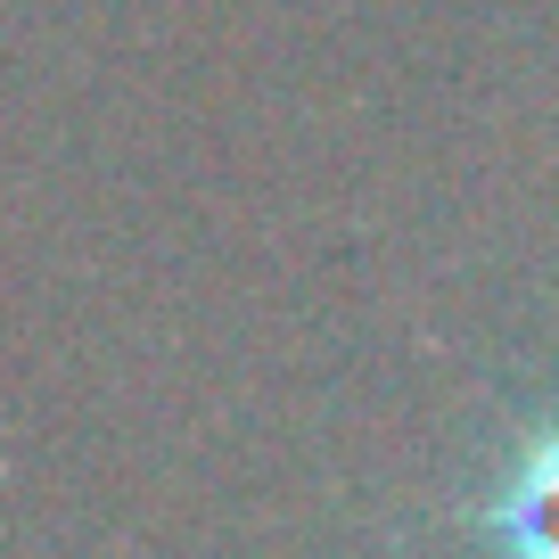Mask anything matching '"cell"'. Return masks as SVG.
<instances>
[{"label": "cell", "instance_id": "1", "mask_svg": "<svg viewBox=\"0 0 559 559\" xmlns=\"http://www.w3.org/2000/svg\"><path fill=\"white\" fill-rule=\"evenodd\" d=\"M461 535L477 559H559V403L461 502Z\"/></svg>", "mask_w": 559, "mask_h": 559}]
</instances>
